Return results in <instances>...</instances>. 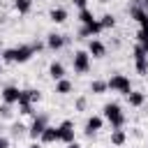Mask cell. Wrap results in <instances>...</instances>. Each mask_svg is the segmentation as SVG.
Listing matches in <instances>:
<instances>
[{
	"mask_svg": "<svg viewBox=\"0 0 148 148\" xmlns=\"http://www.w3.org/2000/svg\"><path fill=\"white\" fill-rule=\"evenodd\" d=\"M0 116H2V118H12V109H9V104H2V106H0Z\"/></svg>",
	"mask_w": 148,
	"mask_h": 148,
	"instance_id": "obj_24",
	"label": "cell"
},
{
	"mask_svg": "<svg viewBox=\"0 0 148 148\" xmlns=\"http://www.w3.org/2000/svg\"><path fill=\"white\" fill-rule=\"evenodd\" d=\"M99 2H109V0H99Z\"/></svg>",
	"mask_w": 148,
	"mask_h": 148,
	"instance_id": "obj_32",
	"label": "cell"
},
{
	"mask_svg": "<svg viewBox=\"0 0 148 148\" xmlns=\"http://www.w3.org/2000/svg\"><path fill=\"white\" fill-rule=\"evenodd\" d=\"M67 148H81V146H79L76 141H72V143H67Z\"/></svg>",
	"mask_w": 148,
	"mask_h": 148,
	"instance_id": "obj_30",
	"label": "cell"
},
{
	"mask_svg": "<svg viewBox=\"0 0 148 148\" xmlns=\"http://www.w3.org/2000/svg\"><path fill=\"white\" fill-rule=\"evenodd\" d=\"M76 109H79V111L86 109V97H79V99H76Z\"/></svg>",
	"mask_w": 148,
	"mask_h": 148,
	"instance_id": "obj_27",
	"label": "cell"
},
{
	"mask_svg": "<svg viewBox=\"0 0 148 148\" xmlns=\"http://www.w3.org/2000/svg\"><path fill=\"white\" fill-rule=\"evenodd\" d=\"M106 86H109L111 90H116V92L125 95V97L132 92V83H130V79H127L125 74H116V76H111V79L106 81Z\"/></svg>",
	"mask_w": 148,
	"mask_h": 148,
	"instance_id": "obj_3",
	"label": "cell"
},
{
	"mask_svg": "<svg viewBox=\"0 0 148 148\" xmlns=\"http://www.w3.org/2000/svg\"><path fill=\"white\" fill-rule=\"evenodd\" d=\"M28 148H42V143H37V141H35V143H30Z\"/></svg>",
	"mask_w": 148,
	"mask_h": 148,
	"instance_id": "obj_31",
	"label": "cell"
},
{
	"mask_svg": "<svg viewBox=\"0 0 148 148\" xmlns=\"http://www.w3.org/2000/svg\"><path fill=\"white\" fill-rule=\"evenodd\" d=\"M23 130H25V127H23L21 123H16V125L12 127V134H14V136H21V134H23Z\"/></svg>",
	"mask_w": 148,
	"mask_h": 148,
	"instance_id": "obj_26",
	"label": "cell"
},
{
	"mask_svg": "<svg viewBox=\"0 0 148 148\" xmlns=\"http://www.w3.org/2000/svg\"><path fill=\"white\" fill-rule=\"evenodd\" d=\"M104 118L111 123V127H113V130H120V127H123V123H125V113L120 111V104H116V102L104 104Z\"/></svg>",
	"mask_w": 148,
	"mask_h": 148,
	"instance_id": "obj_2",
	"label": "cell"
},
{
	"mask_svg": "<svg viewBox=\"0 0 148 148\" xmlns=\"http://www.w3.org/2000/svg\"><path fill=\"white\" fill-rule=\"evenodd\" d=\"M88 53H90L92 58H104V53H106V46H104L99 39H90V44H88Z\"/></svg>",
	"mask_w": 148,
	"mask_h": 148,
	"instance_id": "obj_12",
	"label": "cell"
},
{
	"mask_svg": "<svg viewBox=\"0 0 148 148\" xmlns=\"http://www.w3.org/2000/svg\"><path fill=\"white\" fill-rule=\"evenodd\" d=\"M99 32H102V25H99V21H97V18H95L92 23H88V25H83V28L79 30V35H81V37H86V35H99Z\"/></svg>",
	"mask_w": 148,
	"mask_h": 148,
	"instance_id": "obj_15",
	"label": "cell"
},
{
	"mask_svg": "<svg viewBox=\"0 0 148 148\" xmlns=\"http://www.w3.org/2000/svg\"><path fill=\"white\" fill-rule=\"evenodd\" d=\"M72 65H74V72L76 74H86L90 69V53L88 51H76L72 56Z\"/></svg>",
	"mask_w": 148,
	"mask_h": 148,
	"instance_id": "obj_4",
	"label": "cell"
},
{
	"mask_svg": "<svg viewBox=\"0 0 148 148\" xmlns=\"http://www.w3.org/2000/svg\"><path fill=\"white\" fill-rule=\"evenodd\" d=\"M72 2H74L79 9H86V5H88V0H72Z\"/></svg>",
	"mask_w": 148,
	"mask_h": 148,
	"instance_id": "obj_28",
	"label": "cell"
},
{
	"mask_svg": "<svg viewBox=\"0 0 148 148\" xmlns=\"http://www.w3.org/2000/svg\"><path fill=\"white\" fill-rule=\"evenodd\" d=\"M127 102H130L132 106H141V104L146 102V95H143L141 90H132V92L127 95Z\"/></svg>",
	"mask_w": 148,
	"mask_h": 148,
	"instance_id": "obj_17",
	"label": "cell"
},
{
	"mask_svg": "<svg viewBox=\"0 0 148 148\" xmlns=\"http://www.w3.org/2000/svg\"><path fill=\"white\" fill-rule=\"evenodd\" d=\"M106 90H109L106 81H99V79H95V81L90 83V92H92V95H102V92H106Z\"/></svg>",
	"mask_w": 148,
	"mask_h": 148,
	"instance_id": "obj_19",
	"label": "cell"
},
{
	"mask_svg": "<svg viewBox=\"0 0 148 148\" xmlns=\"http://www.w3.org/2000/svg\"><path fill=\"white\" fill-rule=\"evenodd\" d=\"M49 76L53 79V81H60V79H65V67H62V62H51L49 65Z\"/></svg>",
	"mask_w": 148,
	"mask_h": 148,
	"instance_id": "obj_14",
	"label": "cell"
},
{
	"mask_svg": "<svg viewBox=\"0 0 148 148\" xmlns=\"http://www.w3.org/2000/svg\"><path fill=\"white\" fill-rule=\"evenodd\" d=\"M102 125H104L102 116H90V118L86 120V134H88V136H92L95 132H99V130H102Z\"/></svg>",
	"mask_w": 148,
	"mask_h": 148,
	"instance_id": "obj_11",
	"label": "cell"
},
{
	"mask_svg": "<svg viewBox=\"0 0 148 148\" xmlns=\"http://www.w3.org/2000/svg\"><path fill=\"white\" fill-rule=\"evenodd\" d=\"M18 111H21L23 116H28V113H32V104H18Z\"/></svg>",
	"mask_w": 148,
	"mask_h": 148,
	"instance_id": "obj_25",
	"label": "cell"
},
{
	"mask_svg": "<svg viewBox=\"0 0 148 148\" xmlns=\"http://www.w3.org/2000/svg\"><path fill=\"white\" fill-rule=\"evenodd\" d=\"M0 148H9V139L7 136H0Z\"/></svg>",
	"mask_w": 148,
	"mask_h": 148,
	"instance_id": "obj_29",
	"label": "cell"
},
{
	"mask_svg": "<svg viewBox=\"0 0 148 148\" xmlns=\"http://www.w3.org/2000/svg\"><path fill=\"white\" fill-rule=\"evenodd\" d=\"M58 136H60V141L72 143V141H74V123H72V120H62V123L58 125Z\"/></svg>",
	"mask_w": 148,
	"mask_h": 148,
	"instance_id": "obj_7",
	"label": "cell"
},
{
	"mask_svg": "<svg viewBox=\"0 0 148 148\" xmlns=\"http://www.w3.org/2000/svg\"><path fill=\"white\" fill-rule=\"evenodd\" d=\"M0 136H2V134H0Z\"/></svg>",
	"mask_w": 148,
	"mask_h": 148,
	"instance_id": "obj_34",
	"label": "cell"
},
{
	"mask_svg": "<svg viewBox=\"0 0 148 148\" xmlns=\"http://www.w3.org/2000/svg\"><path fill=\"white\" fill-rule=\"evenodd\" d=\"M56 92H58V95H69V92H72V81H67V79L56 81Z\"/></svg>",
	"mask_w": 148,
	"mask_h": 148,
	"instance_id": "obj_18",
	"label": "cell"
},
{
	"mask_svg": "<svg viewBox=\"0 0 148 148\" xmlns=\"http://www.w3.org/2000/svg\"><path fill=\"white\" fill-rule=\"evenodd\" d=\"M14 9L18 14H28L32 9V0H14Z\"/></svg>",
	"mask_w": 148,
	"mask_h": 148,
	"instance_id": "obj_20",
	"label": "cell"
},
{
	"mask_svg": "<svg viewBox=\"0 0 148 148\" xmlns=\"http://www.w3.org/2000/svg\"><path fill=\"white\" fill-rule=\"evenodd\" d=\"M65 44H67V37H65V35H58V32L46 35V46H49L51 51H58V49H62Z\"/></svg>",
	"mask_w": 148,
	"mask_h": 148,
	"instance_id": "obj_10",
	"label": "cell"
},
{
	"mask_svg": "<svg viewBox=\"0 0 148 148\" xmlns=\"http://www.w3.org/2000/svg\"><path fill=\"white\" fill-rule=\"evenodd\" d=\"M46 125H49V118L42 113V116H35V120H32V125H30V130H28V134H30V139H39L42 136V132L46 130Z\"/></svg>",
	"mask_w": 148,
	"mask_h": 148,
	"instance_id": "obj_6",
	"label": "cell"
},
{
	"mask_svg": "<svg viewBox=\"0 0 148 148\" xmlns=\"http://www.w3.org/2000/svg\"><path fill=\"white\" fill-rule=\"evenodd\" d=\"M79 21H81L83 25H88V23H92V21H95V16H92V12L86 7V9H79Z\"/></svg>",
	"mask_w": 148,
	"mask_h": 148,
	"instance_id": "obj_22",
	"label": "cell"
},
{
	"mask_svg": "<svg viewBox=\"0 0 148 148\" xmlns=\"http://www.w3.org/2000/svg\"><path fill=\"white\" fill-rule=\"evenodd\" d=\"M39 141H42V143H53V141H60V136H58V127H51V125H46V130L42 132Z\"/></svg>",
	"mask_w": 148,
	"mask_h": 148,
	"instance_id": "obj_13",
	"label": "cell"
},
{
	"mask_svg": "<svg viewBox=\"0 0 148 148\" xmlns=\"http://www.w3.org/2000/svg\"><path fill=\"white\" fill-rule=\"evenodd\" d=\"M125 141H127V134H125L123 130H113V132H111V143H113V146H123Z\"/></svg>",
	"mask_w": 148,
	"mask_h": 148,
	"instance_id": "obj_21",
	"label": "cell"
},
{
	"mask_svg": "<svg viewBox=\"0 0 148 148\" xmlns=\"http://www.w3.org/2000/svg\"><path fill=\"white\" fill-rule=\"evenodd\" d=\"M99 25H102V30H104V28H113V25H116V18H113L111 14H104V16L99 18Z\"/></svg>",
	"mask_w": 148,
	"mask_h": 148,
	"instance_id": "obj_23",
	"label": "cell"
},
{
	"mask_svg": "<svg viewBox=\"0 0 148 148\" xmlns=\"http://www.w3.org/2000/svg\"><path fill=\"white\" fill-rule=\"evenodd\" d=\"M37 51L32 49V44H21L14 49H5L2 51V60L5 62H28Z\"/></svg>",
	"mask_w": 148,
	"mask_h": 148,
	"instance_id": "obj_1",
	"label": "cell"
},
{
	"mask_svg": "<svg viewBox=\"0 0 148 148\" xmlns=\"http://www.w3.org/2000/svg\"><path fill=\"white\" fill-rule=\"evenodd\" d=\"M18 97H21V90L16 88V86H5L2 88V102L5 104H18Z\"/></svg>",
	"mask_w": 148,
	"mask_h": 148,
	"instance_id": "obj_9",
	"label": "cell"
},
{
	"mask_svg": "<svg viewBox=\"0 0 148 148\" xmlns=\"http://www.w3.org/2000/svg\"><path fill=\"white\" fill-rule=\"evenodd\" d=\"M49 18H51L53 23H65V21H67V12H65L62 7H53V9L49 12Z\"/></svg>",
	"mask_w": 148,
	"mask_h": 148,
	"instance_id": "obj_16",
	"label": "cell"
},
{
	"mask_svg": "<svg viewBox=\"0 0 148 148\" xmlns=\"http://www.w3.org/2000/svg\"><path fill=\"white\" fill-rule=\"evenodd\" d=\"M0 74H2V65H0Z\"/></svg>",
	"mask_w": 148,
	"mask_h": 148,
	"instance_id": "obj_33",
	"label": "cell"
},
{
	"mask_svg": "<svg viewBox=\"0 0 148 148\" xmlns=\"http://www.w3.org/2000/svg\"><path fill=\"white\" fill-rule=\"evenodd\" d=\"M134 67L139 74H148V53L136 44L134 46Z\"/></svg>",
	"mask_w": 148,
	"mask_h": 148,
	"instance_id": "obj_5",
	"label": "cell"
},
{
	"mask_svg": "<svg viewBox=\"0 0 148 148\" xmlns=\"http://www.w3.org/2000/svg\"><path fill=\"white\" fill-rule=\"evenodd\" d=\"M130 14H132V18H134V21H139L141 30L148 35V12H146V9H141V7H136V5H132Z\"/></svg>",
	"mask_w": 148,
	"mask_h": 148,
	"instance_id": "obj_8",
	"label": "cell"
}]
</instances>
